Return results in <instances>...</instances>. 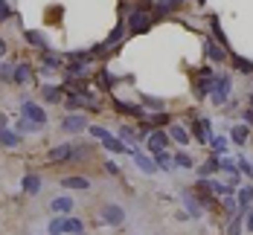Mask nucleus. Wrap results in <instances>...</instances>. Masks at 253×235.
<instances>
[{"instance_id":"nucleus-1","label":"nucleus","mask_w":253,"mask_h":235,"mask_svg":"<svg viewBox=\"0 0 253 235\" xmlns=\"http://www.w3.org/2000/svg\"><path fill=\"white\" fill-rule=\"evenodd\" d=\"M230 93H233V78L227 73H221V76L215 78V90L210 93V102L215 104V107H227Z\"/></svg>"},{"instance_id":"nucleus-2","label":"nucleus","mask_w":253,"mask_h":235,"mask_svg":"<svg viewBox=\"0 0 253 235\" xmlns=\"http://www.w3.org/2000/svg\"><path fill=\"white\" fill-rule=\"evenodd\" d=\"M154 24V15H149V12H140V9H131L128 12V21L126 26L134 32V35H143V32H149Z\"/></svg>"},{"instance_id":"nucleus-3","label":"nucleus","mask_w":253,"mask_h":235,"mask_svg":"<svg viewBox=\"0 0 253 235\" xmlns=\"http://www.w3.org/2000/svg\"><path fill=\"white\" fill-rule=\"evenodd\" d=\"M215 78H218V76L207 67L201 76H198V81H195V99H207V96L215 90Z\"/></svg>"},{"instance_id":"nucleus-4","label":"nucleus","mask_w":253,"mask_h":235,"mask_svg":"<svg viewBox=\"0 0 253 235\" xmlns=\"http://www.w3.org/2000/svg\"><path fill=\"white\" fill-rule=\"evenodd\" d=\"M189 134L201 142V145H210L212 142V125H210V119H192V128H189Z\"/></svg>"},{"instance_id":"nucleus-5","label":"nucleus","mask_w":253,"mask_h":235,"mask_svg":"<svg viewBox=\"0 0 253 235\" xmlns=\"http://www.w3.org/2000/svg\"><path fill=\"white\" fill-rule=\"evenodd\" d=\"M102 221L108 227H120L126 221V209L120 206V203H108V206H102Z\"/></svg>"},{"instance_id":"nucleus-6","label":"nucleus","mask_w":253,"mask_h":235,"mask_svg":"<svg viewBox=\"0 0 253 235\" xmlns=\"http://www.w3.org/2000/svg\"><path fill=\"white\" fill-rule=\"evenodd\" d=\"M21 116L32 119V122H38V125H47V113H44V107H38V104L29 102V99L21 102Z\"/></svg>"},{"instance_id":"nucleus-7","label":"nucleus","mask_w":253,"mask_h":235,"mask_svg":"<svg viewBox=\"0 0 253 235\" xmlns=\"http://www.w3.org/2000/svg\"><path fill=\"white\" fill-rule=\"evenodd\" d=\"M204 52H207V58H210V61H215V64L227 61V47H221V44H218V41H212V38H204Z\"/></svg>"},{"instance_id":"nucleus-8","label":"nucleus","mask_w":253,"mask_h":235,"mask_svg":"<svg viewBox=\"0 0 253 235\" xmlns=\"http://www.w3.org/2000/svg\"><path fill=\"white\" fill-rule=\"evenodd\" d=\"M131 157H134V166H137L143 174H149V177H152L154 171H157V163H154V157L143 154L140 148H134V151H131Z\"/></svg>"},{"instance_id":"nucleus-9","label":"nucleus","mask_w":253,"mask_h":235,"mask_svg":"<svg viewBox=\"0 0 253 235\" xmlns=\"http://www.w3.org/2000/svg\"><path fill=\"white\" fill-rule=\"evenodd\" d=\"M169 142H172V136H169L166 131H152V134H149V151H152V154L166 151V148H169Z\"/></svg>"},{"instance_id":"nucleus-10","label":"nucleus","mask_w":253,"mask_h":235,"mask_svg":"<svg viewBox=\"0 0 253 235\" xmlns=\"http://www.w3.org/2000/svg\"><path fill=\"white\" fill-rule=\"evenodd\" d=\"M61 131H64V134H82V131H87V119L79 116V113H70V116H64Z\"/></svg>"},{"instance_id":"nucleus-11","label":"nucleus","mask_w":253,"mask_h":235,"mask_svg":"<svg viewBox=\"0 0 253 235\" xmlns=\"http://www.w3.org/2000/svg\"><path fill=\"white\" fill-rule=\"evenodd\" d=\"M73 154H76L73 142H64V145L50 148V151H47V160H50V163H61V160H73Z\"/></svg>"},{"instance_id":"nucleus-12","label":"nucleus","mask_w":253,"mask_h":235,"mask_svg":"<svg viewBox=\"0 0 253 235\" xmlns=\"http://www.w3.org/2000/svg\"><path fill=\"white\" fill-rule=\"evenodd\" d=\"M114 107L120 113H128V116H137V119H146V110L140 104H131V102H123V99H114Z\"/></svg>"},{"instance_id":"nucleus-13","label":"nucleus","mask_w":253,"mask_h":235,"mask_svg":"<svg viewBox=\"0 0 253 235\" xmlns=\"http://www.w3.org/2000/svg\"><path fill=\"white\" fill-rule=\"evenodd\" d=\"M180 201H183V206H186V212H189V218H201L204 215V203H198L189 192H180Z\"/></svg>"},{"instance_id":"nucleus-14","label":"nucleus","mask_w":253,"mask_h":235,"mask_svg":"<svg viewBox=\"0 0 253 235\" xmlns=\"http://www.w3.org/2000/svg\"><path fill=\"white\" fill-rule=\"evenodd\" d=\"M12 81H15V84H29V81H32V67H29L26 61H21V64H15V73H12Z\"/></svg>"},{"instance_id":"nucleus-15","label":"nucleus","mask_w":253,"mask_h":235,"mask_svg":"<svg viewBox=\"0 0 253 235\" xmlns=\"http://www.w3.org/2000/svg\"><path fill=\"white\" fill-rule=\"evenodd\" d=\"M180 3H183V0H154V18H163V15L180 9Z\"/></svg>"},{"instance_id":"nucleus-16","label":"nucleus","mask_w":253,"mask_h":235,"mask_svg":"<svg viewBox=\"0 0 253 235\" xmlns=\"http://www.w3.org/2000/svg\"><path fill=\"white\" fill-rule=\"evenodd\" d=\"M169 136H172V142H177V145H189L192 142V134H189V128H183V125H172L169 128Z\"/></svg>"},{"instance_id":"nucleus-17","label":"nucleus","mask_w":253,"mask_h":235,"mask_svg":"<svg viewBox=\"0 0 253 235\" xmlns=\"http://www.w3.org/2000/svg\"><path fill=\"white\" fill-rule=\"evenodd\" d=\"M0 145L3 148H18L21 145V134L18 131H9V128H0Z\"/></svg>"},{"instance_id":"nucleus-18","label":"nucleus","mask_w":253,"mask_h":235,"mask_svg":"<svg viewBox=\"0 0 253 235\" xmlns=\"http://www.w3.org/2000/svg\"><path fill=\"white\" fill-rule=\"evenodd\" d=\"M24 38H26V44H32V47H41V52H47V50H50L47 38H44L41 32H35V29H24Z\"/></svg>"},{"instance_id":"nucleus-19","label":"nucleus","mask_w":253,"mask_h":235,"mask_svg":"<svg viewBox=\"0 0 253 235\" xmlns=\"http://www.w3.org/2000/svg\"><path fill=\"white\" fill-rule=\"evenodd\" d=\"M41 186H44V180H41L38 174H26L24 180H21V189H24L26 195H38V192H41Z\"/></svg>"},{"instance_id":"nucleus-20","label":"nucleus","mask_w":253,"mask_h":235,"mask_svg":"<svg viewBox=\"0 0 253 235\" xmlns=\"http://www.w3.org/2000/svg\"><path fill=\"white\" fill-rule=\"evenodd\" d=\"M50 212H58V215H70L73 212V201L67 198V195H61V198H55L50 203Z\"/></svg>"},{"instance_id":"nucleus-21","label":"nucleus","mask_w":253,"mask_h":235,"mask_svg":"<svg viewBox=\"0 0 253 235\" xmlns=\"http://www.w3.org/2000/svg\"><path fill=\"white\" fill-rule=\"evenodd\" d=\"M236 201H239V206H242V212H248V209L253 206V183H251V186H242V189H239Z\"/></svg>"},{"instance_id":"nucleus-22","label":"nucleus","mask_w":253,"mask_h":235,"mask_svg":"<svg viewBox=\"0 0 253 235\" xmlns=\"http://www.w3.org/2000/svg\"><path fill=\"white\" fill-rule=\"evenodd\" d=\"M61 93H64V87H58V84H44L41 87V96H44V102H61Z\"/></svg>"},{"instance_id":"nucleus-23","label":"nucleus","mask_w":253,"mask_h":235,"mask_svg":"<svg viewBox=\"0 0 253 235\" xmlns=\"http://www.w3.org/2000/svg\"><path fill=\"white\" fill-rule=\"evenodd\" d=\"M248 136H251L248 125H233V128H230V139H233L236 145H248Z\"/></svg>"},{"instance_id":"nucleus-24","label":"nucleus","mask_w":253,"mask_h":235,"mask_svg":"<svg viewBox=\"0 0 253 235\" xmlns=\"http://www.w3.org/2000/svg\"><path fill=\"white\" fill-rule=\"evenodd\" d=\"M61 186H64V189H76V192H87V189H90V180H87V177H64Z\"/></svg>"},{"instance_id":"nucleus-25","label":"nucleus","mask_w":253,"mask_h":235,"mask_svg":"<svg viewBox=\"0 0 253 235\" xmlns=\"http://www.w3.org/2000/svg\"><path fill=\"white\" fill-rule=\"evenodd\" d=\"M233 70L242 73V76H253V61L242 58V55H233Z\"/></svg>"},{"instance_id":"nucleus-26","label":"nucleus","mask_w":253,"mask_h":235,"mask_svg":"<svg viewBox=\"0 0 253 235\" xmlns=\"http://www.w3.org/2000/svg\"><path fill=\"white\" fill-rule=\"evenodd\" d=\"M82 233H84V224H82L79 218L64 215V235H82Z\"/></svg>"},{"instance_id":"nucleus-27","label":"nucleus","mask_w":253,"mask_h":235,"mask_svg":"<svg viewBox=\"0 0 253 235\" xmlns=\"http://www.w3.org/2000/svg\"><path fill=\"white\" fill-rule=\"evenodd\" d=\"M210 29H212V38L221 44V47H230V41H227V35L221 32V24H218V18L215 15H210Z\"/></svg>"},{"instance_id":"nucleus-28","label":"nucleus","mask_w":253,"mask_h":235,"mask_svg":"<svg viewBox=\"0 0 253 235\" xmlns=\"http://www.w3.org/2000/svg\"><path fill=\"white\" fill-rule=\"evenodd\" d=\"M154 157V163L160 166V171H172L175 168V157H169L166 151H157V154H152Z\"/></svg>"},{"instance_id":"nucleus-29","label":"nucleus","mask_w":253,"mask_h":235,"mask_svg":"<svg viewBox=\"0 0 253 235\" xmlns=\"http://www.w3.org/2000/svg\"><path fill=\"white\" fill-rule=\"evenodd\" d=\"M102 145H105L108 151H114V154H126V151H131L126 142H123V139H117V136H108V139H105Z\"/></svg>"},{"instance_id":"nucleus-30","label":"nucleus","mask_w":253,"mask_h":235,"mask_svg":"<svg viewBox=\"0 0 253 235\" xmlns=\"http://www.w3.org/2000/svg\"><path fill=\"white\" fill-rule=\"evenodd\" d=\"M96 84H99L102 90H111V87L117 84V76L108 73V70H99V73H96Z\"/></svg>"},{"instance_id":"nucleus-31","label":"nucleus","mask_w":253,"mask_h":235,"mask_svg":"<svg viewBox=\"0 0 253 235\" xmlns=\"http://www.w3.org/2000/svg\"><path fill=\"white\" fill-rule=\"evenodd\" d=\"M41 128H44V125H38V122H32V119H26V116L18 119V134H38Z\"/></svg>"},{"instance_id":"nucleus-32","label":"nucleus","mask_w":253,"mask_h":235,"mask_svg":"<svg viewBox=\"0 0 253 235\" xmlns=\"http://www.w3.org/2000/svg\"><path fill=\"white\" fill-rule=\"evenodd\" d=\"M215 171H218V157H210L204 166H198V174H201V177H212Z\"/></svg>"},{"instance_id":"nucleus-33","label":"nucleus","mask_w":253,"mask_h":235,"mask_svg":"<svg viewBox=\"0 0 253 235\" xmlns=\"http://www.w3.org/2000/svg\"><path fill=\"white\" fill-rule=\"evenodd\" d=\"M242 227H245V212L233 215V221H230V227H227V235H239L242 233Z\"/></svg>"},{"instance_id":"nucleus-34","label":"nucleus","mask_w":253,"mask_h":235,"mask_svg":"<svg viewBox=\"0 0 253 235\" xmlns=\"http://www.w3.org/2000/svg\"><path fill=\"white\" fill-rule=\"evenodd\" d=\"M224 212H227L230 218H233V215H239V212H242V206H239V201H236V198H233V195H227V198H224Z\"/></svg>"},{"instance_id":"nucleus-35","label":"nucleus","mask_w":253,"mask_h":235,"mask_svg":"<svg viewBox=\"0 0 253 235\" xmlns=\"http://www.w3.org/2000/svg\"><path fill=\"white\" fill-rule=\"evenodd\" d=\"M140 102L146 104V107H152V110H163V99H154V96H149V93H143Z\"/></svg>"},{"instance_id":"nucleus-36","label":"nucleus","mask_w":253,"mask_h":235,"mask_svg":"<svg viewBox=\"0 0 253 235\" xmlns=\"http://www.w3.org/2000/svg\"><path fill=\"white\" fill-rule=\"evenodd\" d=\"M47 233L50 235H64V218H52L50 227H47Z\"/></svg>"},{"instance_id":"nucleus-37","label":"nucleus","mask_w":253,"mask_h":235,"mask_svg":"<svg viewBox=\"0 0 253 235\" xmlns=\"http://www.w3.org/2000/svg\"><path fill=\"white\" fill-rule=\"evenodd\" d=\"M210 145H212V151H215V154H224V151H227V136H212V142H210Z\"/></svg>"},{"instance_id":"nucleus-38","label":"nucleus","mask_w":253,"mask_h":235,"mask_svg":"<svg viewBox=\"0 0 253 235\" xmlns=\"http://www.w3.org/2000/svg\"><path fill=\"white\" fill-rule=\"evenodd\" d=\"M239 171H242L245 177H251V180H253V163L248 160V157H239Z\"/></svg>"},{"instance_id":"nucleus-39","label":"nucleus","mask_w":253,"mask_h":235,"mask_svg":"<svg viewBox=\"0 0 253 235\" xmlns=\"http://www.w3.org/2000/svg\"><path fill=\"white\" fill-rule=\"evenodd\" d=\"M175 166H177V168H183V171H186V168H192V157L180 151V154H175Z\"/></svg>"},{"instance_id":"nucleus-40","label":"nucleus","mask_w":253,"mask_h":235,"mask_svg":"<svg viewBox=\"0 0 253 235\" xmlns=\"http://www.w3.org/2000/svg\"><path fill=\"white\" fill-rule=\"evenodd\" d=\"M146 119H149L152 125H169V119H172V116H169V113H163V110H157L154 116H146Z\"/></svg>"},{"instance_id":"nucleus-41","label":"nucleus","mask_w":253,"mask_h":235,"mask_svg":"<svg viewBox=\"0 0 253 235\" xmlns=\"http://www.w3.org/2000/svg\"><path fill=\"white\" fill-rule=\"evenodd\" d=\"M12 73H15V64L3 61V64H0V81H12Z\"/></svg>"},{"instance_id":"nucleus-42","label":"nucleus","mask_w":253,"mask_h":235,"mask_svg":"<svg viewBox=\"0 0 253 235\" xmlns=\"http://www.w3.org/2000/svg\"><path fill=\"white\" fill-rule=\"evenodd\" d=\"M120 136L126 139V145H128V142H134V145H137V134H134V128H128V125H123V128H120Z\"/></svg>"},{"instance_id":"nucleus-43","label":"nucleus","mask_w":253,"mask_h":235,"mask_svg":"<svg viewBox=\"0 0 253 235\" xmlns=\"http://www.w3.org/2000/svg\"><path fill=\"white\" fill-rule=\"evenodd\" d=\"M44 67H50V70H52V67H61V58H58V55H52V52L47 50V52H44Z\"/></svg>"},{"instance_id":"nucleus-44","label":"nucleus","mask_w":253,"mask_h":235,"mask_svg":"<svg viewBox=\"0 0 253 235\" xmlns=\"http://www.w3.org/2000/svg\"><path fill=\"white\" fill-rule=\"evenodd\" d=\"M90 136H96V139H102V142H105V139H108V136H114V134H108L102 125H90Z\"/></svg>"},{"instance_id":"nucleus-45","label":"nucleus","mask_w":253,"mask_h":235,"mask_svg":"<svg viewBox=\"0 0 253 235\" xmlns=\"http://www.w3.org/2000/svg\"><path fill=\"white\" fill-rule=\"evenodd\" d=\"M12 18V6L6 0H0V21H9Z\"/></svg>"},{"instance_id":"nucleus-46","label":"nucleus","mask_w":253,"mask_h":235,"mask_svg":"<svg viewBox=\"0 0 253 235\" xmlns=\"http://www.w3.org/2000/svg\"><path fill=\"white\" fill-rule=\"evenodd\" d=\"M245 230H248V233H253V206L245 212Z\"/></svg>"},{"instance_id":"nucleus-47","label":"nucleus","mask_w":253,"mask_h":235,"mask_svg":"<svg viewBox=\"0 0 253 235\" xmlns=\"http://www.w3.org/2000/svg\"><path fill=\"white\" fill-rule=\"evenodd\" d=\"M105 171H108V174H114V177H117V174H120V166H117V163H114V160H108V163H105Z\"/></svg>"},{"instance_id":"nucleus-48","label":"nucleus","mask_w":253,"mask_h":235,"mask_svg":"<svg viewBox=\"0 0 253 235\" xmlns=\"http://www.w3.org/2000/svg\"><path fill=\"white\" fill-rule=\"evenodd\" d=\"M242 119H245V122H248V125H253V110H251V107H248V110H245V113H242Z\"/></svg>"},{"instance_id":"nucleus-49","label":"nucleus","mask_w":253,"mask_h":235,"mask_svg":"<svg viewBox=\"0 0 253 235\" xmlns=\"http://www.w3.org/2000/svg\"><path fill=\"white\" fill-rule=\"evenodd\" d=\"M3 55H6V41L0 38V58H3Z\"/></svg>"},{"instance_id":"nucleus-50","label":"nucleus","mask_w":253,"mask_h":235,"mask_svg":"<svg viewBox=\"0 0 253 235\" xmlns=\"http://www.w3.org/2000/svg\"><path fill=\"white\" fill-rule=\"evenodd\" d=\"M6 122H9V116H3V113H0V128H6Z\"/></svg>"},{"instance_id":"nucleus-51","label":"nucleus","mask_w":253,"mask_h":235,"mask_svg":"<svg viewBox=\"0 0 253 235\" xmlns=\"http://www.w3.org/2000/svg\"><path fill=\"white\" fill-rule=\"evenodd\" d=\"M251 110H253V93H251Z\"/></svg>"},{"instance_id":"nucleus-52","label":"nucleus","mask_w":253,"mask_h":235,"mask_svg":"<svg viewBox=\"0 0 253 235\" xmlns=\"http://www.w3.org/2000/svg\"><path fill=\"white\" fill-rule=\"evenodd\" d=\"M251 93H253V90H251Z\"/></svg>"}]
</instances>
